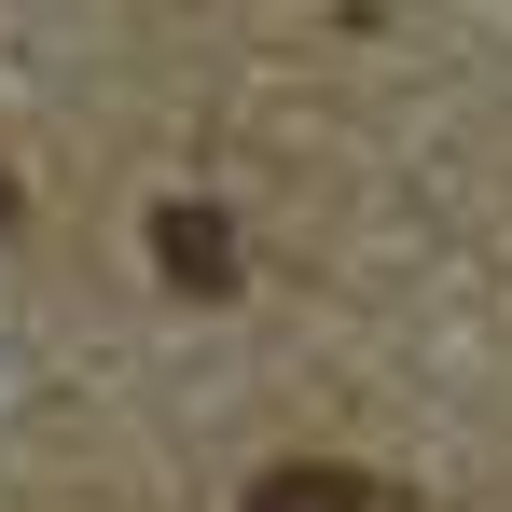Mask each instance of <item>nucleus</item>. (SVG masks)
<instances>
[{
	"label": "nucleus",
	"mask_w": 512,
	"mask_h": 512,
	"mask_svg": "<svg viewBox=\"0 0 512 512\" xmlns=\"http://www.w3.org/2000/svg\"><path fill=\"white\" fill-rule=\"evenodd\" d=\"M250 512H388V499H374L360 471H333V457H277L250 485Z\"/></svg>",
	"instance_id": "obj_1"
},
{
	"label": "nucleus",
	"mask_w": 512,
	"mask_h": 512,
	"mask_svg": "<svg viewBox=\"0 0 512 512\" xmlns=\"http://www.w3.org/2000/svg\"><path fill=\"white\" fill-rule=\"evenodd\" d=\"M153 250H167V277H180V291H222V277H236V236H222V208H167V222H153Z\"/></svg>",
	"instance_id": "obj_2"
},
{
	"label": "nucleus",
	"mask_w": 512,
	"mask_h": 512,
	"mask_svg": "<svg viewBox=\"0 0 512 512\" xmlns=\"http://www.w3.org/2000/svg\"><path fill=\"white\" fill-rule=\"evenodd\" d=\"M0 222H14V180H0Z\"/></svg>",
	"instance_id": "obj_3"
}]
</instances>
